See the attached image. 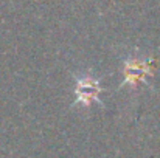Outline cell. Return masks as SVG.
Here are the masks:
<instances>
[{
  "label": "cell",
  "instance_id": "cell-1",
  "mask_svg": "<svg viewBox=\"0 0 160 158\" xmlns=\"http://www.w3.org/2000/svg\"><path fill=\"white\" fill-rule=\"evenodd\" d=\"M152 60L151 59H138V57H128L123 62V73L124 79L120 87L131 85L132 89L137 87L140 81H145L146 76L152 74Z\"/></svg>",
  "mask_w": 160,
  "mask_h": 158
},
{
  "label": "cell",
  "instance_id": "cell-2",
  "mask_svg": "<svg viewBox=\"0 0 160 158\" xmlns=\"http://www.w3.org/2000/svg\"><path fill=\"white\" fill-rule=\"evenodd\" d=\"M103 92V87L100 84V79L93 78V76H81V78H76V85H75V103L73 105L76 104H82L86 107L92 104V103H98L101 104L100 101V93Z\"/></svg>",
  "mask_w": 160,
  "mask_h": 158
}]
</instances>
